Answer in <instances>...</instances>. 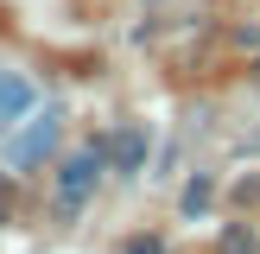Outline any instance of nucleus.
I'll use <instances>...</instances> for the list:
<instances>
[{
    "instance_id": "f257e3e1",
    "label": "nucleus",
    "mask_w": 260,
    "mask_h": 254,
    "mask_svg": "<svg viewBox=\"0 0 260 254\" xmlns=\"http://www.w3.org/2000/svg\"><path fill=\"white\" fill-rule=\"evenodd\" d=\"M102 159H108L102 146H83V152H70V159L57 165V216H63V223H70V216L83 210V197L95 190V178H102Z\"/></svg>"
},
{
    "instance_id": "f03ea898",
    "label": "nucleus",
    "mask_w": 260,
    "mask_h": 254,
    "mask_svg": "<svg viewBox=\"0 0 260 254\" xmlns=\"http://www.w3.org/2000/svg\"><path fill=\"white\" fill-rule=\"evenodd\" d=\"M57 134H63V114L57 108H38L32 121H25V134H13V172L45 165L51 152H57Z\"/></svg>"
},
{
    "instance_id": "7ed1b4c3",
    "label": "nucleus",
    "mask_w": 260,
    "mask_h": 254,
    "mask_svg": "<svg viewBox=\"0 0 260 254\" xmlns=\"http://www.w3.org/2000/svg\"><path fill=\"white\" fill-rule=\"evenodd\" d=\"M102 152H108V165H114L121 178H140V172H146V127H140V121H127V127H121V134H114Z\"/></svg>"
},
{
    "instance_id": "20e7f679",
    "label": "nucleus",
    "mask_w": 260,
    "mask_h": 254,
    "mask_svg": "<svg viewBox=\"0 0 260 254\" xmlns=\"http://www.w3.org/2000/svg\"><path fill=\"white\" fill-rule=\"evenodd\" d=\"M32 83H25V76H13V70H0V127L7 121H19V114H32Z\"/></svg>"
},
{
    "instance_id": "39448f33",
    "label": "nucleus",
    "mask_w": 260,
    "mask_h": 254,
    "mask_svg": "<svg viewBox=\"0 0 260 254\" xmlns=\"http://www.w3.org/2000/svg\"><path fill=\"white\" fill-rule=\"evenodd\" d=\"M216 254H260V235L248 223H222V235H216Z\"/></svg>"
},
{
    "instance_id": "423d86ee",
    "label": "nucleus",
    "mask_w": 260,
    "mask_h": 254,
    "mask_svg": "<svg viewBox=\"0 0 260 254\" xmlns=\"http://www.w3.org/2000/svg\"><path fill=\"white\" fill-rule=\"evenodd\" d=\"M210 197H216L210 178H190V184H184V216H203V210H210Z\"/></svg>"
},
{
    "instance_id": "0eeeda50",
    "label": "nucleus",
    "mask_w": 260,
    "mask_h": 254,
    "mask_svg": "<svg viewBox=\"0 0 260 254\" xmlns=\"http://www.w3.org/2000/svg\"><path fill=\"white\" fill-rule=\"evenodd\" d=\"M121 254H165V241H159V235H127Z\"/></svg>"
},
{
    "instance_id": "6e6552de",
    "label": "nucleus",
    "mask_w": 260,
    "mask_h": 254,
    "mask_svg": "<svg viewBox=\"0 0 260 254\" xmlns=\"http://www.w3.org/2000/svg\"><path fill=\"white\" fill-rule=\"evenodd\" d=\"M235 197H241V203H254V197H260V178H241V184H235Z\"/></svg>"
},
{
    "instance_id": "1a4fd4ad",
    "label": "nucleus",
    "mask_w": 260,
    "mask_h": 254,
    "mask_svg": "<svg viewBox=\"0 0 260 254\" xmlns=\"http://www.w3.org/2000/svg\"><path fill=\"white\" fill-rule=\"evenodd\" d=\"M0 223H7V197H0Z\"/></svg>"
},
{
    "instance_id": "9d476101",
    "label": "nucleus",
    "mask_w": 260,
    "mask_h": 254,
    "mask_svg": "<svg viewBox=\"0 0 260 254\" xmlns=\"http://www.w3.org/2000/svg\"><path fill=\"white\" fill-rule=\"evenodd\" d=\"M0 197H7V178H0Z\"/></svg>"
}]
</instances>
